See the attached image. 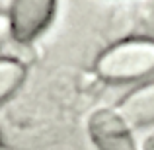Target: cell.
Returning <instances> with one entry per match:
<instances>
[{
  "label": "cell",
  "mask_w": 154,
  "mask_h": 150,
  "mask_svg": "<svg viewBox=\"0 0 154 150\" xmlns=\"http://www.w3.org/2000/svg\"><path fill=\"white\" fill-rule=\"evenodd\" d=\"M8 35H12V23L10 18L6 14H0V45L8 39Z\"/></svg>",
  "instance_id": "52a82bcc"
},
{
  "label": "cell",
  "mask_w": 154,
  "mask_h": 150,
  "mask_svg": "<svg viewBox=\"0 0 154 150\" xmlns=\"http://www.w3.org/2000/svg\"><path fill=\"white\" fill-rule=\"evenodd\" d=\"M96 70L107 82H131L154 72V41L127 39L100 55Z\"/></svg>",
  "instance_id": "6da1fadb"
},
{
  "label": "cell",
  "mask_w": 154,
  "mask_h": 150,
  "mask_svg": "<svg viewBox=\"0 0 154 150\" xmlns=\"http://www.w3.org/2000/svg\"><path fill=\"white\" fill-rule=\"evenodd\" d=\"M26 68L14 59H0V101H4L22 84Z\"/></svg>",
  "instance_id": "5b68a950"
},
{
  "label": "cell",
  "mask_w": 154,
  "mask_h": 150,
  "mask_svg": "<svg viewBox=\"0 0 154 150\" xmlns=\"http://www.w3.org/2000/svg\"><path fill=\"white\" fill-rule=\"evenodd\" d=\"M117 115L129 129H139L154 123V82L137 88L119 103Z\"/></svg>",
  "instance_id": "277c9868"
},
{
  "label": "cell",
  "mask_w": 154,
  "mask_h": 150,
  "mask_svg": "<svg viewBox=\"0 0 154 150\" xmlns=\"http://www.w3.org/2000/svg\"><path fill=\"white\" fill-rule=\"evenodd\" d=\"M88 135L100 150H139L131 129L113 109H98L88 119Z\"/></svg>",
  "instance_id": "3957f363"
},
{
  "label": "cell",
  "mask_w": 154,
  "mask_h": 150,
  "mask_svg": "<svg viewBox=\"0 0 154 150\" xmlns=\"http://www.w3.org/2000/svg\"><path fill=\"white\" fill-rule=\"evenodd\" d=\"M135 20L143 29L154 33V0H139L137 2Z\"/></svg>",
  "instance_id": "8992f818"
},
{
  "label": "cell",
  "mask_w": 154,
  "mask_h": 150,
  "mask_svg": "<svg viewBox=\"0 0 154 150\" xmlns=\"http://www.w3.org/2000/svg\"><path fill=\"white\" fill-rule=\"evenodd\" d=\"M57 0H12L10 23L12 35L20 43H29L47 29L55 14Z\"/></svg>",
  "instance_id": "7a4b0ae2"
}]
</instances>
